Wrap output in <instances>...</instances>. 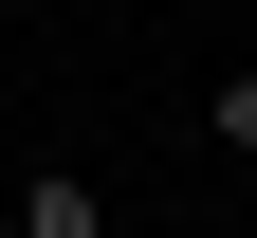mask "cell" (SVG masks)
<instances>
[{
    "label": "cell",
    "mask_w": 257,
    "mask_h": 238,
    "mask_svg": "<svg viewBox=\"0 0 257 238\" xmlns=\"http://www.w3.org/2000/svg\"><path fill=\"white\" fill-rule=\"evenodd\" d=\"M19 238H110V183L92 165H19Z\"/></svg>",
    "instance_id": "obj_1"
},
{
    "label": "cell",
    "mask_w": 257,
    "mask_h": 238,
    "mask_svg": "<svg viewBox=\"0 0 257 238\" xmlns=\"http://www.w3.org/2000/svg\"><path fill=\"white\" fill-rule=\"evenodd\" d=\"M202 128H220V147L257 165V55H239V74H220V92H202Z\"/></svg>",
    "instance_id": "obj_2"
}]
</instances>
